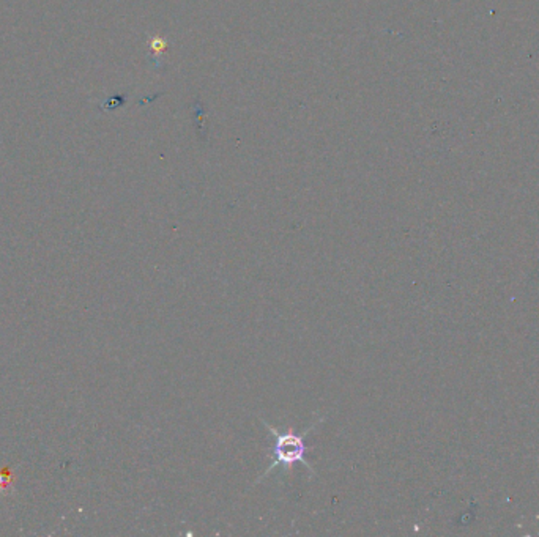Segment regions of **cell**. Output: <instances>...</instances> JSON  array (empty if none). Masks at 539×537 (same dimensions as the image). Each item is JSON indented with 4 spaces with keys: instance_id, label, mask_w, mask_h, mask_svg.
Here are the masks:
<instances>
[{
    "instance_id": "obj_1",
    "label": "cell",
    "mask_w": 539,
    "mask_h": 537,
    "mask_svg": "<svg viewBox=\"0 0 539 537\" xmlns=\"http://www.w3.org/2000/svg\"><path fill=\"white\" fill-rule=\"evenodd\" d=\"M324 421V418H319L317 421L312 422L308 429H305L301 434H295L292 429H289L286 432H280L273 425H270L268 422L262 419L264 427L270 432L271 435L275 436V449H273V462L268 465V468L264 471L262 476H259L254 484H260L265 478L270 476V471H273L275 468L281 466L284 471L290 473V470L295 466V464H301L303 466H306L311 474L314 473V468L311 464L306 460V453H308V446H306V436L311 434V432L317 427V424Z\"/></svg>"
}]
</instances>
